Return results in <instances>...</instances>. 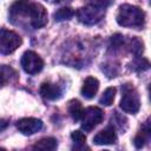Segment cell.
Returning a JSON list of instances; mask_svg holds the SVG:
<instances>
[{"instance_id":"6da1fadb","label":"cell","mask_w":151,"mask_h":151,"mask_svg":"<svg viewBox=\"0 0 151 151\" xmlns=\"http://www.w3.org/2000/svg\"><path fill=\"white\" fill-rule=\"evenodd\" d=\"M117 22L123 27H142L145 22V13L137 6L124 4L119 7Z\"/></svg>"},{"instance_id":"7a4b0ae2","label":"cell","mask_w":151,"mask_h":151,"mask_svg":"<svg viewBox=\"0 0 151 151\" xmlns=\"http://www.w3.org/2000/svg\"><path fill=\"white\" fill-rule=\"evenodd\" d=\"M120 109L126 112V113H137L139 111L140 107V100H139V96L137 93V91L130 86V85H125L124 90H123V97L120 99V104H119Z\"/></svg>"},{"instance_id":"3957f363","label":"cell","mask_w":151,"mask_h":151,"mask_svg":"<svg viewBox=\"0 0 151 151\" xmlns=\"http://www.w3.org/2000/svg\"><path fill=\"white\" fill-rule=\"evenodd\" d=\"M22 42L21 37L14 31L0 28V52L2 54L13 53Z\"/></svg>"},{"instance_id":"277c9868","label":"cell","mask_w":151,"mask_h":151,"mask_svg":"<svg viewBox=\"0 0 151 151\" xmlns=\"http://www.w3.org/2000/svg\"><path fill=\"white\" fill-rule=\"evenodd\" d=\"M105 15V8L94 6V5H88L85 7H81L77 11V17L78 20L85 25H94L98 24Z\"/></svg>"},{"instance_id":"5b68a950","label":"cell","mask_w":151,"mask_h":151,"mask_svg":"<svg viewBox=\"0 0 151 151\" xmlns=\"http://www.w3.org/2000/svg\"><path fill=\"white\" fill-rule=\"evenodd\" d=\"M27 17H29V22L33 28L38 29L47 24V12L45 7L37 2H29L27 7Z\"/></svg>"},{"instance_id":"8992f818","label":"cell","mask_w":151,"mask_h":151,"mask_svg":"<svg viewBox=\"0 0 151 151\" xmlns=\"http://www.w3.org/2000/svg\"><path fill=\"white\" fill-rule=\"evenodd\" d=\"M21 66L28 74H37L44 67L42 59L33 51H26L21 57Z\"/></svg>"},{"instance_id":"52a82bcc","label":"cell","mask_w":151,"mask_h":151,"mask_svg":"<svg viewBox=\"0 0 151 151\" xmlns=\"http://www.w3.org/2000/svg\"><path fill=\"white\" fill-rule=\"evenodd\" d=\"M103 118H104V113L99 107L90 106L86 110H84V113L81 117V129L88 132L94 126L100 124Z\"/></svg>"},{"instance_id":"ba28073f","label":"cell","mask_w":151,"mask_h":151,"mask_svg":"<svg viewBox=\"0 0 151 151\" xmlns=\"http://www.w3.org/2000/svg\"><path fill=\"white\" fill-rule=\"evenodd\" d=\"M41 127H42V122L38 118H32V117L22 118L17 123V129L19 130V132H21L25 136L34 134L38 131H40Z\"/></svg>"},{"instance_id":"9c48e42d","label":"cell","mask_w":151,"mask_h":151,"mask_svg":"<svg viewBox=\"0 0 151 151\" xmlns=\"http://www.w3.org/2000/svg\"><path fill=\"white\" fill-rule=\"evenodd\" d=\"M116 140H117V134L114 129L112 127L104 129L93 137V143L96 145H111L114 144Z\"/></svg>"},{"instance_id":"30bf717a","label":"cell","mask_w":151,"mask_h":151,"mask_svg":"<svg viewBox=\"0 0 151 151\" xmlns=\"http://www.w3.org/2000/svg\"><path fill=\"white\" fill-rule=\"evenodd\" d=\"M61 88L55 85V84H51V83H44L40 86V94L41 97H44L45 99L48 100H57L61 97Z\"/></svg>"},{"instance_id":"8fae6325","label":"cell","mask_w":151,"mask_h":151,"mask_svg":"<svg viewBox=\"0 0 151 151\" xmlns=\"http://www.w3.org/2000/svg\"><path fill=\"white\" fill-rule=\"evenodd\" d=\"M99 88V81L94 77H87L81 87V94L86 99H92Z\"/></svg>"},{"instance_id":"7c38bea8","label":"cell","mask_w":151,"mask_h":151,"mask_svg":"<svg viewBox=\"0 0 151 151\" xmlns=\"http://www.w3.org/2000/svg\"><path fill=\"white\" fill-rule=\"evenodd\" d=\"M18 78L17 71L8 65H0V87L15 80Z\"/></svg>"},{"instance_id":"4fadbf2b","label":"cell","mask_w":151,"mask_h":151,"mask_svg":"<svg viewBox=\"0 0 151 151\" xmlns=\"http://www.w3.org/2000/svg\"><path fill=\"white\" fill-rule=\"evenodd\" d=\"M150 132H151V129H150V122L146 120L145 124L143 125L142 127V131L134 137V140H133V144L137 149H140L145 145V143L150 139Z\"/></svg>"},{"instance_id":"5bb4252c","label":"cell","mask_w":151,"mask_h":151,"mask_svg":"<svg viewBox=\"0 0 151 151\" xmlns=\"http://www.w3.org/2000/svg\"><path fill=\"white\" fill-rule=\"evenodd\" d=\"M68 113L73 118V120H76V122L81 119L83 113H84V109H83L79 100L73 99L68 103Z\"/></svg>"},{"instance_id":"9a60e30c","label":"cell","mask_w":151,"mask_h":151,"mask_svg":"<svg viewBox=\"0 0 151 151\" xmlns=\"http://www.w3.org/2000/svg\"><path fill=\"white\" fill-rule=\"evenodd\" d=\"M57 140L54 138H42L40 140H38L34 145H33V149L34 150H45V151H51V150H55L57 149Z\"/></svg>"},{"instance_id":"2e32d148","label":"cell","mask_w":151,"mask_h":151,"mask_svg":"<svg viewBox=\"0 0 151 151\" xmlns=\"http://www.w3.org/2000/svg\"><path fill=\"white\" fill-rule=\"evenodd\" d=\"M74 15V11L70 7H63L60 9H58L54 14L53 18L55 21H64V20H70L72 17Z\"/></svg>"},{"instance_id":"e0dca14e","label":"cell","mask_w":151,"mask_h":151,"mask_svg":"<svg viewBox=\"0 0 151 151\" xmlns=\"http://www.w3.org/2000/svg\"><path fill=\"white\" fill-rule=\"evenodd\" d=\"M114 96H116V87H107L103 96L100 97L99 99V103L101 105H105V106H110L112 105L113 100H114Z\"/></svg>"},{"instance_id":"ac0fdd59","label":"cell","mask_w":151,"mask_h":151,"mask_svg":"<svg viewBox=\"0 0 151 151\" xmlns=\"http://www.w3.org/2000/svg\"><path fill=\"white\" fill-rule=\"evenodd\" d=\"M71 138H72V140H73L78 146H81V145H84V144L86 143V136H85L81 131H79V130L73 131V132L71 133Z\"/></svg>"},{"instance_id":"d6986e66","label":"cell","mask_w":151,"mask_h":151,"mask_svg":"<svg viewBox=\"0 0 151 151\" xmlns=\"http://www.w3.org/2000/svg\"><path fill=\"white\" fill-rule=\"evenodd\" d=\"M131 52L136 55H139L142 54L143 52V42L137 39V38H132L131 39Z\"/></svg>"},{"instance_id":"ffe728a7","label":"cell","mask_w":151,"mask_h":151,"mask_svg":"<svg viewBox=\"0 0 151 151\" xmlns=\"http://www.w3.org/2000/svg\"><path fill=\"white\" fill-rule=\"evenodd\" d=\"M149 66H150V64L146 59H138V60H136L133 68L136 71H144V70H147Z\"/></svg>"},{"instance_id":"44dd1931","label":"cell","mask_w":151,"mask_h":151,"mask_svg":"<svg viewBox=\"0 0 151 151\" xmlns=\"http://www.w3.org/2000/svg\"><path fill=\"white\" fill-rule=\"evenodd\" d=\"M92 1V5L94 6H98V7H101V8H105L111 0H91Z\"/></svg>"},{"instance_id":"7402d4cb","label":"cell","mask_w":151,"mask_h":151,"mask_svg":"<svg viewBox=\"0 0 151 151\" xmlns=\"http://www.w3.org/2000/svg\"><path fill=\"white\" fill-rule=\"evenodd\" d=\"M8 126V120L7 119H0V132L4 131Z\"/></svg>"},{"instance_id":"603a6c76","label":"cell","mask_w":151,"mask_h":151,"mask_svg":"<svg viewBox=\"0 0 151 151\" xmlns=\"http://www.w3.org/2000/svg\"><path fill=\"white\" fill-rule=\"evenodd\" d=\"M46 1H50V2H54V4H57V2H61V1H65V0H46Z\"/></svg>"}]
</instances>
